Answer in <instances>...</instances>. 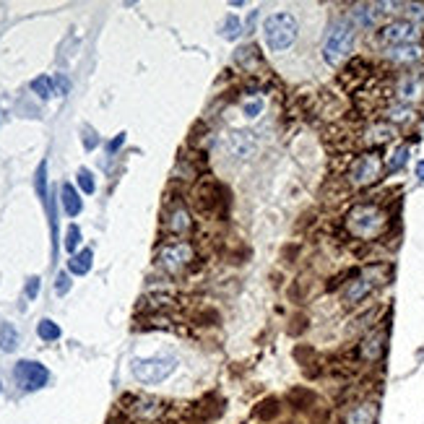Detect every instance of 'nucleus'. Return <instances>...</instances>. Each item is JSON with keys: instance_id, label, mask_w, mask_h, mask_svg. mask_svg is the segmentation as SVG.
Masks as SVG:
<instances>
[{"instance_id": "obj_7", "label": "nucleus", "mask_w": 424, "mask_h": 424, "mask_svg": "<svg viewBox=\"0 0 424 424\" xmlns=\"http://www.w3.org/2000/svg\"><path fill=\"white\" fill-rule=\"evenodd\" d=\"M380 42L390 44V47H399V44H416L419 39V26L409 18H396L380 29Z\"/></svg>"}, {"instance_id": "obj_34", "label": "nucleus", "mask_w": 424, "mask_h": 424, "mask_svg": "<svg viewBox=\"0 0 424 424\" xmlns=\"http://www.w3.org/2000/svg\"><path fill=\"white\" fill-rule=\"evenodd\" d=\"M39 294V276H32V279L26 281V297L35 299Z\"/></svg>"}, {"instance_id": "obj_1", "label": "nucleus", "mask_w": 424, "mask_h": 424, "mask_svg": "<svg viewBox=\"0 0 424 424\" xmlns=\"http://www.w3.org/2000/svg\"><path fill=\"white\" fill-rule=\"evenodd\" d=\"M385 224L388 219H385L382 208L373 204H359L347 213V230L356 239H375L385 230Z\"/></svg>"}, {"instance_id": "obj_21", "label": "nucleus", "mask_w": 424, "mask_h": 424, "mask_svg": "<svg viewBox=\"0 0 424 424\" xmlns=\"http://www.w3.org/2000/svg\"><path fill=\"white\" fill-rule=\"evenodd\" d=\"M92 261H94L92 250H81V253H76L68 261V271L76 273V276H84V273L92 271Z\"/></svg>"}, {"instance_id": "obj_24", "label": "nucleus", "mask_w": 424, "mask_h": 424, "mask_svg": "<svg viewBox=\"0 0 424 424\" xmlns=\"http://www.w3.org/2000/svg\"><path fill=\"white\" fill-rule=\"evenodd\" d=\"M313 401H315L313 390L297 388V390H292V393H289V404H292L294 409H299V411H302V409H310V404H313Z\"/></svg>"}, {"instance_id": "obj_6", "label": "nucleus", "mask_w": 424, "mask_h": 424, "mask_svg": "<svg viewBox=\"0 0 424 424\" xmlns=\"http://www.w3.org/2000/svg\"><path fill=\"white\" fill-rule=\"evenodd\" d=\"M193 201H195V208L201 213H216V216H219L221 208L227 206V190H224L216 180H204L201 185L195 187Z\"/></svg>"}, {"instance_id": "obj_33", "label": "nucleus", "mask_w": 424, "mask_h": 424, "mask_svg": "<svg viewBox=\"0 0 424 424\" xmlns=\"http://www.w3.org/2000/svg\"><path fill=\"white\" fill-rule=\"evenodd\" d=\"M78 185L84 193H94L96 190V182H94V175L89 170H78Z\"/></svg>"}, {"instance_id": "obj_18", "label": "nucleus", "mask_w": 424, "mask_h": 424, "mask_svg": "<svg viewBox=\"0 0 424 424\" xmlns=\"http://www.w3.org/2000/svg\"><path fill=\"white\" fill-rule=\"evenodd\" d=\"M382 349H385V336H382L380 331L370 333V336L362 341V356H365L367 362H375V359H380Z\"/></svg>"}, {"instance_id": "obj_12", "label": "nucleus", "mask_w": 424, "mask_h": 424, "mask_svg": "<svg viewBox=\"0 0 424 424\" xmlns=\"http://www.w3.org/2000/svg\"><path fill=\"white\" fill-rule=\"evenodd\" d=\"M164 227L172 232V235H187V232L193 230V216L187 211L185 206H175L167 211V219H164Z\"/></svg>"}, {"instance_id": "obj_2", "label": "nucleus", "mask_w": 424, "mask_h": 424, "mask_svg": "<svg viewBox=\"0 0 424 424\" xmlns=\"http://www.w3.org/2000/svg\"><path fill=\"white\" fill-rule=\"evenodd\" d=\"M266 42L273 52H284L297 39V18L292 13H273L266 18Z\"/></svg>"}, {"instance_id": "obj_10", "label": "nucleus", "mask_w": 424, "mask_h": 424, "mask_svg": "<svg viewBox=\"0 0 424 424\" xmlns=\"http://www.w3.org/2000/svg\"><path fill=\"white\" fill-rule=\"evenodd\" d=\"M424 94V81L416 73H406L396 81V99L404 104H414Z\"/></svg>"}, {"instance_id": "obj_16", "label": "nucleus", "mask_w": 424, "mask_h": 424, "mask_svg": "<svg viewBox=\"0 0 424 424\" xmlns=\"http://www.w3.org/2000/svg\"><path fill=\"white\" fill-rule=\"evenodd\" d=\"M393 136H396V130H393L390 123H375V125H370L365 130V138H362V141L370 146H380V144H388Z\"/></svg>"}, {"instance_id": "obj_38", "label": "nucleus", "mask_w": 424, "mask_h": 424, "mask_svg": "<svg viewBox=\"0 0 424 424\" xmlns=\"http://www.w3.org/2000/svg\"><path fill=\"white\" fill-rule=\"evenodd\" d=\"M123 144H125V133H120V136L115 138V141H110V146H107V149H110V154H112V151H118V149H120Z\"/></svg>"}, {"instance_id": "obj_17", "label": "nucleus", "mask_w": 424, "mask_h": 424, "mask_svg": "<svg viewBox=\"0 0 424 424\" xmlns=\"http://www.w3.org/2000/svg\"><path fill=\"white\" fill-rule=\"evenodd\" d=\"M60 201H63V208H66V213H68V216H78V213H81V208H84L81 195H78V190L70 185V182H66V185L60 187Z\"/></svg>"}, {"instance_id": "obj_4", "label": "nucleus", "mask_w": 424, "mask_h": 424, "mask_svg": "<svg viewBox=\"0 0 424 424\" xmlns=\"http://www.w3.org/2000/svg\"><path fill=\"white\" fill-rule=\"evenodd\" d=\"M177 367V359L175 356H149V359H133L130 362V373L133 378L146 385H156V382H164L175 373Z\"/></svg>"}, {"instance_id": "obj_27", "label": "nucleus", "mask_w": 424, "mask_h": 424, "mask_svg": "<svg viewBox=\"0 0 424 424\" xmlns=\"http://www.w3.org/2000/svg\"><path fill=\"white\" fill-rule=\"evenodd\" d=\"M37 333H39V339H42V341H55V339H60L58 323H52L50 318H44V320H39V325H37Z\"/></svg>"}, {"instance_id": "obj_36", "label": "nucleus", "mask_w": 424, "mask_h": 424, "mask_svg": "<svg viewBox=\"0 0 424 424\" xmlns=\"http://www.w3.org/2000/svg\"><path fill=\"white\" fill-rule=\"evenodd\" d=\"M261 110H263V102H247V104H245L247 118H255V115H258Z\"/></svg>"}, {"instance_id": "obj_8", "label": "nucleus", "mask_w": 424, "mask_h": 424, "mask_svg": "<svg viewBox=\"0 0 424 424\" xmlns=\"http://www.w3.org/2000/svg\"><path fill=\"white\" fill-rule=\"evenodd\" d=\"M380 172H382L380 156H378V154H362V156L351 164V170H349V182L356 187L373 185V182H378Z\"/></svg>"}, {"instance_id": "obj_32", "label": "nucleus", "mask_w": 424, "mask_h": 424, "mask_svg": "<svg viewBox=\"0 0 424 424\" xmlns=\"http://www.w3.org/2000/svg\"><path fill=\"white\" fill-rule=\"evenodd\" d=\"M78 242H81V230H78L76 224H73V227H68V232H66V250L76 255Z\"/></svg>"}, {"instance_id": "obj_5", "label": "nucleus", "mask_w": 424, "mask_h": 424, "mask_svg": "<svg viewBox=\"0 0 424 424\" xmlns=\"http://www.w3.org/2000/svg\"><path fill=\"white\" fill-rule=\"evenodd\" d=\"M193 261H195V247L190 242H185V239H175V242L161 245L159 255H156V266L167 273L185 271Z\"/></svg>"}, {"instance_id": "obj_25", "label": "nucleus", "mask_w": 424, "mask_h": 424, "mask_svg": "<svg viewBox=\"0 0 424 424\" xmlns=\"http://www.w3.org/2000/svg\"><path fill=\"white\" fill-rule=\"evenodd\" d=\"M279 401L276 399H266V401H261L258 404V409H255V416L258 419H263V422H271L273 416H279Z\"/></svg>"}, {"instance_id": "obj_35", "label": "nucleus", "mask_w": 424, "mask_h": 424, "mask_svg": "<svg viewBox=\"0 0 424 424\" xmlns=\"http://www.w3.org/2000/svg\"><path fill=\"white\" fill-rule=\"evenodd\" d=\"M55 289H58V294H66V292H68V289H70V276H68V273H60L58 287H55Z\"/></svg>"}, {"instance_id": "obj_37", "label": "nucleus", "mask_w": 424, "mask_h": 424, "mask_svg": "<svg viewBox=\"0 0 424 424\" xmlns=\"http://www.w3.org/2000/svg\"><path fill=\"white\" fill-rule=\"evenodd\" d=\"M96 144H99V138L94 136V130H86V136H84V146H86V149H94Z\"/></svg>"}, {"instance_id": "obj_20", "label": "nucleus", "mask_w": 424, "mask_h": 424, "mask_svg": "<svg viewBox=\"0 0 424 424\" xmlns=\"http://www.w3.org/2000/svg\"><path fill=\"white\" fill-rule=\"evenodd\" d=\"M230 151L237 156V159H245L253 154V141H250V133H232L230 138Z\"/></svg>"}, {"instance_id": "obj_28", "label": "nucleus", "mask_w": 424, "mask_h": 424, "mask_svg": "<svg viewBox=\"0 0 424 424\" xmlns=\"http://www.w3.org/2000/svg\"><path fill=\"white\" fill-rule=\"evenodd\" d=\"M35 187H37V195H39L44 204H47V161H42V164L37 167Z\"/></svg>"}, {"instance_id": "obj_9", "label": "nucleus", "mask_w": 424, "mask_h": 424, "mask_svg": "<svg viewBox=\"0 0 424 424\" xmlns=\"http://www.w3.org/2000/svg\"><path fill=\"white\" fill-rule=\"evenodd\" d=\"M13 378L16 382L21 385L24 390H39L47 385L50 380V373H47V367L39 365V362H29V359H21L13 370Z\"/></svg>"}, {"instance_id": "obj_3", "label": "nucleus", "mask_w": 424, "mask_h": 424, "mask_svg": "<svg viewBox=\"0 0 424 424\" xmlns=\"http://www.w3.org/2000/svg\"><path fill=\"white\" fill-rule=\"evenodd\" d=\"M354 47V26L347 21H339L328 29L325 42H323V58L331 66H339L341 60L349 58V52Z\"/></svg>"}, {"instance_id": "obj_39", "label": "nucleus", "mask_w": 424, "mask_h": 424, "mask_svg": "<svg viewBox=\"0 0 424 424\" xmlns=\"http://www.w3.org/2000/svg\"><path fill=\"white\" fill-rule=\"evenodd\" d=\"M416 177L424 180V161H419V164H416Z\"/></svg>"}, {"instance_id": "obj_19", "label": "nucleus", "mask_w": 424, "mask_h": 424, "mask_svg": "<svg viewBox=\"0 0 424 424\" xmlns=\"http://www.w3.org/2000/svg\"><path fill=\"white\" fill-rule=\"evenodd\" d=\"M375 419H378V409L373 404H359L349 411L347 424H375Z\"/></svg>"}, {"instance_id": "obj_15", "label": "nucleus", "mask_w": 424, "mask_h": 424, "mask_svg": "<svg viewBox=\"0 0 424 424\" xmlns=\"http://www.w3.org/2000/svg\"><path fill=\"white\" fill-rule=\"evenodd\" d=\"M378 16H380V3H359L351 11L354 24L362 26V29H370V26L378 24Z\"/></svg>"}, {"instance_id": "obj_31", "label": "nucleus", "mask_w": 424, "mask_h": 424, "mask_svg": "<svg viewBox=\"0 0 424 424\" xmlns=\"http://www.w3.org/2000/svg\"><path fill=\"white\" fill-rule=\"evenodd\" d=\"M221 32H224V37H227V39H237L239 32H242L239 18L237 16H227V21H224V26H221Z\"/></svg>"}, {"instance_id": "obj_13", "label": "nucleus", "mask_w": 424, "mask_h": 424, "mask_svg": "<svg viewBox=\"0 0 424 424\" xmlns=\"http://www.w3.org/2000/svg\"><path fill=\"white\" fill-rule=\"evenodd\" d=\"M373 292V281L367 276H359V279H351L344 289V305H359L362 299H367V294Z\"/></svg>"}, {"instance_id": "obj_11", "label": "nucleus", "mask_w": 424, "mask_h": 424, "mask_svg": "<svg viewBox=\"0 0 424 424\" xmlns=\"http://www.w3.org/2000/svg\"><path fill=\"white\" fill-rule=\"evenodd\" d=\"M130 414L136 416V419H144V422H154V419H159L164 414V404L156 399H146V396H136V399H130Z\"/></svg>"}, {"instance_id": "obj_22", "label": "nucleus", "mask_w": 424, "mask_h": 424, "mask_svg": "<svg viewBox=\"0 0 424 424\" xmlns=\"http://www.w3.org/2000/svg\"><path fill=\"white\" fill-rule=\"evenodd\" d=\"M385 120H390V123H409V120L414 118V107L411 104H390V107H385Z\"/></svg>"}, {"instance_id": "obj_14", "label": "nucleus", "mask_w": 424, "mask_h": 424, "mask_svg": "<svg viewBox=\"0 0 424 424\" xmlns=\"http://www.w3.org/2000/svg\"><path fill=\"white\" fill-rule=\"evenodd\" d=\"M385 58L399 66H411L416 60H422V47L419 44H399V47H388Z\"/></svg>"}, {"instance_id": "obj_26", "label": "nucleus", "mask_w": 424, "mask_h": 424, "mask_svg": "<svg viewBox=\"0 0 424 424\" xmlns=\"http://www.w3.org/2000/svg\"><path fill=\"white\" fill-rule=\"evenodd\" d=\"M32 92L39 94L42 99H50L52 94H55V81H52L50 76H39L32 81Z\"/></svg>"}, {"instance_id": "obj_29", "label": "nucleus", "mask_w": 424, "mask_h": 424, "mask_svg": "<svg viewBox=\"0 0 424 424\" xmlns=\"http://www.w3.org/2000/svg\"><path fill=\"white\" fill-rule=\"evenodd\" d=\"M406 159H409V146H399L396 151L390 154V159H388V172L401 170V167L406 164Z\"/></svg>"}, {"instance_id": "obj_23", "label": "nucleus", "mask_w": 424, "mask_h": 424, "mask_svg": "<svg viewBox=\"0 0 424 424\" xmlns=\"http://www.w3.org/2000/svg\"><path fill=\"white\" fill-rule=\"evenodd\" d=\"M16 347H18L16 328L8 325V323H3V325H0V349H3V351H13Z\"/></svg>"}, {"instance_id": "obj_30", "label": "nucleus", "mask_w": 424, "mask_h": 424, "mask_svg": "<svg viewBox=\"0 0 424 424\" xmlns=\"http://www.w3.org/2000/svg\"><path fill=\"white\" fill-rule=\"evenodd\" d=\"M237 63L242 66V68L250 70V66H253V63H261V58H258V50H255L253 44H250V47H242V50H237Z\"/></svg>"}]
</instances>
